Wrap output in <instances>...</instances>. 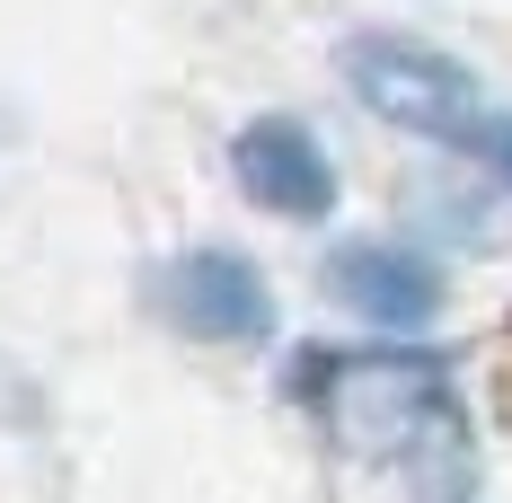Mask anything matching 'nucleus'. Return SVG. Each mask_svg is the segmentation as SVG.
<instances>
[{
	"label": "nucleus",
	"instance_id": "7ed1b4c3",
	"mask_svg": "<svg viewBox=\"0 0 512 503\" xmlns=\"http://www.w3.org/2000/svg\"><path fill=\"white\" fill-rule=\"evenodd\" d=\"M159 309L195 345H256L274 327V292H265V274L239 248H186L159 274Z\"/></svg>",
	"mask_w": 512,
	"mask_h": 503
},
{
	"label": "nucleus",
	"instance_id": "20e7f679",
	"mask_svg": "<svg viewBox=\"0 0 512 503\" xmlns=\"http://www.w3.org/2000/svg\"><path fill=\"white\" fill-rule=\"evenodd\" d=\"M230 177H239L248 203L283 212V221H318L336 203V168H327V151H318V133H309L301 115H256V124H239Z\"/></svg>",
	"mask_w": 512,
	"mask_h": 503
},
{
	"label": "nucleus",
	"instance_id": "f257e3e1",
	"mask_svg": "<svg viewBox=\"0 0 512 503\" xmlns=\"http://www.w3.org/2000/svg\"><path fill=\"white\" fill-rule=\"evenodd\" d=\"M336 389H318L327 424L371 459H442L468 468V415L442 389V362L424 353H362V362H327Z\"/></svg>",
	"mask_w": 512,
	"mask_h": 503
},
{
	"label": "nucleus",
	"instance_id": "39448f33",
	"mask_svg": "<svg viewBox=\"0 0 512 503\" xmlns=\"http://www.w3.org/2000/svg\"><path fill=\"white\" fill-rule=\"evenodd\" d=\"M327 292L354 309V318H371V327H389V336H415V327H433V309H442V274H433L415 248L354 239V248L327 256Z\"/></svg>",
	"mask_w": 512,
	"mask_h": 503
},
{
	"label": "nucleus",
	"instance_id": "0eeeda50",
	"mask_svg": "<svg viewBox=\"0 0 512 503\" xmlns=\"http://www.w3.org/2000/svg\"><path fill=\"white\" fill-rule=\"evenodd\" d=\"M442 503H460V495H442Z\"/></svg>",
	"mask_w": 512,
	"mask_h": 503
},
{
	"label": "nucleus",
	"instance_id": "423d86ee",
	"mask_svg": "<svg viewBox=\"0 0 512 503\" xmlns=\"http://www.w3.org/2000/svg\"><path fill=\"white\" fill-rule=\"evenodd\" d=\"M486 168L512 186V115H495V133H486Z\"/></svg>",
	"mask_w": 512,
	"mask_h": 503
},
{
	"label": "nucleus",
	"instance_id": "f03ea898",
	"mask_svg": "<svg viewBox=\"0 0 512 503\" xmlns=\"http://www.w3.org/2000/svg\"><path fill=\"white\" fill-rule=\"evenodd\" d=\"M345 89L380 124H398L415 142H442V151H468V159H486V133L504 115L468 62H451L424 36H354L345 45Z\"/></svg>",
	"mask_w": 512,
	"mask_h": 503
}]
</instances>
